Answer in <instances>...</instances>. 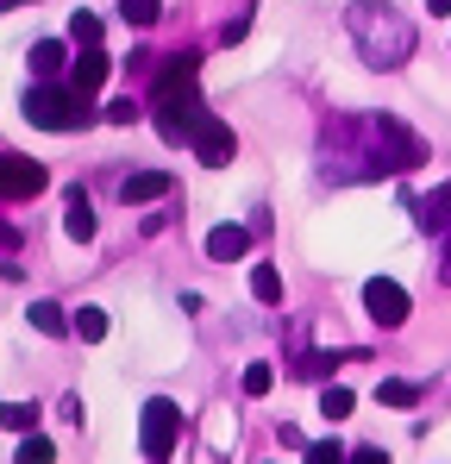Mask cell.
Here are the masks:
<instances>
[{"label": "cell", "mask_w": 451, "mask_h": 464, "mask_svg": "<svg viewBox=\"0 0 451 464\" xmlns=\"http://www.w3.org/2000/svg\"><path fill=\"white\" fill-rule=\"evenodd\" d=\"M433 6V19H451V0H427Z\"/></svg>", "instance_id": "obj_31"}, {"label": "cell", "mask_w": 451, "mask_h": 464, "mask_svg": "<svg viewBox=\"0 0 451 464\" xmlns=\"http://www.w3.org/2000/svg\"><path fill=\"white\" fill-rule=\"evenodd\" d=\"M63 63H70V57H63V44H57V38H38V44H32V70H38V82H51Z\"/></svg>", "instance_id": "obj_15"}, {"label": "cell", "mask_w": 451, "mask_h": 464, "mask_svg": "<svg viewBox=\"0 0 451 464\" xmlns=\"http://www.w3.org/2000/svg\"><path fill=\"white\" fill-rule=\"evenodd\" d=\"M13 464H57V446H51L44 433H25L19 452H13Z\"/></svg>", "instance_id": "obj_18"}, {"label": "cell", "mask_w": 451, "mask_h": 464, "mask_svg": "<svg viewBox=\"0 0 451 464\" xmlns=\"http://www.w3.org/2000/svg\"><path fill=\"white\" fill-rule=\"evenodd\" d=\"M188 145H195V157H201L207 169H226V163L238 157V139H232V126H226L214 107H201V113H195V126H188Z\"/></svg>", "instance_id": "obj_5"}, {"label": "cell", "mask_w": 451, "mask_h": 464, "mask_svg": "<svg viewBox=\"0 0 451 464\" xmlns=\"http://www.w3.org/2000/svg\"><path fill=\"white\" fill-rule=\"evenodd\" d=\"M345 25H351V44L364 51V63H370V70H401V63L414 57V25H408L395 6L358 0V6L345 13Z\"/></svg>", "instance_id": "obj_2"}, {"label": "cell", "mask_w": 451, "mask_h": 464, "mask_svg": "<svg viewBox=\"0 0 451 464\" xmlns=\"http://www.w3.org/2000/svg\"><path fill=\"white\" fill-rule=\"evenodd\" d=\"M75 333H82L88 345H94V339H107V314H101V308H75Z\"/></svg>", "instance_id": "obj_21"}, {"label": "cell", "mask_w": 451, "mask_h": 464, "mask_svg": "<svg viewBox=\"0 0 451 464\" xmlns=\"http://www.w3.org/2000/svg\"><path fill=\"white\" fill-rule=\"evenodd\" d=\"M351 464H389V452H382V446H358V452H351Z\"/></svg>", "instance_id": "obj_28"}, {"label": "cell", "mask_w": 451, "mask_h": 464, "mask_svg": "<svg viewBox=\"0 0 451 464\" xmlns=\"http://www.w3.org/2000/svg\"><path fill=\"white\" fill-rule=\"evenodd\" d=\"M169 188H176V176H169V169H139V176H126V182H120L126 208H145V201H163Z\"/></svg>", "instance_id": "obj_9"}, {"label": "cell", "mask_w": 451, "mask_h": 464, "mask_svg": "<svg viewBox=\"0 0 451 464\" xmlns=\"http://www.w3.org/2000/svg\"><path fill=\"white\" fill-rule=\"evenodd\" d=\"M63 232H70L75 245H88V238H94V208H88V195H82V188H70V214H63Z\"/></svg>", "instance_id": "obj_13"}, {"label": "cell", "mask_w": 451, "mask_h": 464, "mask_svg": "<svg viewBox=\"0 0 451 464\" xmlns=\"http://www.w3.org/2000/svg\"><path fill=\"white\" fill-rule=\"evenodd\" d=\"M414 220H420L427 232H439V238H446V232H451V182H446V188H433L427 201H414Z\"/></svg>", "instance_id": "obj_10"}, {"label": "cell", "mask_w": 451, "mask_h": 464, "mask_svg": "<svg viewBox=\"0 0 451 464\" xmlns=\"http://www.w3.org/2000/svg\"><path fill=\"white\" fill-rule=\"evenodd\" d=\"M307 464H351V452L339 440H320V446H307Z\"/></svg>", "instance_id": "obj_24"}, {"label": "cell", "mask_w": 451, "mask_h": 464, "mask_svg": "<svg viewBox=\"0 0 451 464\" xmlns=\"http://www.w3.org/2000/svg\"><path fill=\"white\" fill-rule=\"evenodd\" d=\"M13 245H19V232H13L6 220H0V251H13Z\"/></svg>", "instance_id": "obj_29"}, {"label": "cell", "mask_w": 451, "mask_h": 464, "mask_svg": "<svg viewBox=\"0 0 451 464\" xmlns=\"http://www.w3.org/2000/svg\"><path fill=\"white\" fill-rule=\"evenodd\" d=\"M51 176H44V163L38 157H0V195L6 201H25V195H38Z\"/></svg>", "instance_id": "obj_7"}, {"label": "cell", "mask_w": 451, "mask_h": 464, "mask_svg": "<svg viewBox=\"0 0 451 464\" xmlns=\"http://www.w3.org/2000/svg\"><path fill=\"white\" fill-rule=\"evenodd\" d=\"M251 295H257V302H283V270H276V264H257V270H251Z\"/></svg>", "instance_id": "obj_17"}, {"label": "cell", "mask_w": 451, "mask_h": 464, "mask_svg": "<svg viewBox=\"0 0 451 464\" xmlns=\"http://www.w3.org/2000/svg\"><path fill=\"white\" fill-rule=\"evenodd\" d=\"M345 157H358V163H351V182H358V176L414 169V163L427 157V145H420V132H408L401 120L376 113V120H339V126L326 132V176H332Z\"/></svg>", "instance_id": "obj_1"}, {"label": "cell", "mask_w": 451, "mask_h": 464, "mask_svg": "<svg viewBox=\"0 0 451 464\" xmlns=\"http://www.w3.org/2000/svg\"><path fill=\"white\" fill-rule=\"evenodd\" d=\"M439 283H451V232H446V264H439Z\"/></svg>", "instance_id": "obj_30"}, {"label": "cell", "mask_w": 451, "mask_h": 464, "mask_svg": "<svg viewBox=\"0 0 451 464\" xmlns=\"http://www.w3.org/2000/svg\"><path fill=\"white\" fill-rule=\"evenodd\" d=\"M6 427H13V433H38V408H25V401H6Z\"/></svg>", "instance_id": "obj_23"}, {"label": "cell", "mask_w": 451, "mask_h": 464, "mask_svg": "<svg viewBox=\"0 0 451 464\" xmlns=\"http://www.w3.org/2000/svg\"><path fill=\"white\" fill-rule=\"evenodd\" d=\"M70 38H75V44H94V38H101V19H94V13H75V19H70Z\"/></svg>", "instance_id": "obj_26"}, {"label": "cell", "mask_w": 451, "mask_h": 464, "mask_svg": "<svg viewBox=\"0 0 451 464\" xmlns=\"http://www.w3.org/2000/svg\"><path fill=\"white\" fill-rule=\"evenodd\" d=\"M25 120L32 126H44V132H75V126H88L94 120V107H88V94L82 88H57V82H38V88H25Z\"/></svg>", "instance_id": "obj_3"}, {"label": "cell", "mask_w": 451, "mask_h": 464, "mask_svg": "<svg viewBox=\"0 0 451 464\" xmlns=\"http://www.w3.org/2000/svg\"><path fill=\"white\" fill-rule=\"evenodd\" d=\"M245 251H251V232L245 227H214L207 232V257H214V264H232V257H245Z\"/></svg>", "instance_id": "obj_12"}, {"label": "cell", "mask_w": 451, "mask_h": 464, "mask_svg": "<svg viewBox=\"0 0 451 464\" xmlns=\"http://www.w3.org/2000/svg\"><path fill=\"white\" fill-rule=\"evenodd\" d=\"M276 389V364H245V395H270Z\"/></svg>", "instance_id": "obj_22"}, {"label": "cell", "mask_w": 451, "mask_h": 464, "mask_svg": "<svg viewBox=\"0 0 451 464\" xmlns=\"http://www.w3.org/2000/svg\"><path fill=\"white\" fill-rule=\"evenodd\" d=\"M351 408H358V395H351L345 383H326V389H320V414H326V420H345Z\"/></svg>", "instance_id": "obj_16"}, {"label": "cell", "mask_w": 451, "mask_h": 464, "mask_svg": "<svg viewBox=\"0 0 451 464\" xmlns=\"http://www.w3.org/2000/svg\"><path fill=\"white\" fill-rule=\"evenodd\" d=\"M0 427H6V401H0Z\"/></svg>", "instance_id": "obj_32"}, {"label": "cell", "mask_w": 451, "mask_h": 464, "mask_svg": "<svg viewBox=\"0 0 451 464\" xmlns=\"http://www.w3.org/2000/svg\"><path fill=\"white\" fill-rule=\"evenodd\" d=\"M176 440H182V408L176 401H145V414H139V446H145L150 464H163L169 452H176Z\"/></svg>", "instance_id": "obj_4"}, {"label": "cell", "mask_w": 451, "mask_h": 464, "mask_svg": "<svg viewBox=\"0 0 451 464\" xmlns=\"http://www.w3.org/2000/svg\"><path fill=\"white\" fill-rule=\"evenodd\" d=\"M120 19L126 25H157L163 19V0H120Z\"/></svg>", "instance_id": "obj_20"}, {"label": "cell", "mask_w": 451, "mask_h": 464, "mask_svg": "<svg viewBox=\"0 0 451 464\" xmlns=\"http://www.w3.org/2000/svg\"><path fill=\"white\" fill-rule=\"evenodd\" d=\"M195 76H201V57H195V51H176V57H163L150 101H157V94H182V88H195Z\"/></svg>", "instance_id": "obj_8"}, {"label": "cell", "mask_w": 451, "mask_h": 464, "mask_svg": "<svg viewBox=\"0 0 451 464\" xmlns=\"http://www.w3.org/2000/svg\"><path fill=\"white\" fill-rule=\"evenodd\" d=\"M139 113H145V107H139L132 94H120V101H107V120H113V126H132Z\"/></svg>", "instance_id": "obj_25"}, {"label": "cell", "mask_w": 451, "mask_h": 464, "mask_svg": "<svg viewBox=\"0 0 451 464\" xmlns=\"http://www.w3.org/2000/svg\"><path fill=\"white\" fill-rule=\"evenodd\" d=\"M25 320H32V326H38L44 339H63V333L75 326V320H70L63 308H57V302H32V308H25Z\"/></svg>", "instance_id": "obj_14"}, {"label": "cell", "mask_w": 451, "mask_h": 464, "mask_svg": "<svg viewBox=\"0 0 451 464\" xmlns=\"http://www.w3.org/2000/svg\"><path fill=\"white\" fill-rule=\"evenodd\" d=\"M107 76H113V57H101L94 44H88V51L75 57V70H70V82H75V88H82V94H94V88H101V82H107Z\"/></svg>", "instance_id": "obj_11"}, {"label": "cell", "mask_w": 451, "mask_h": 464, "mask_svg": "<svg viewBox=\"0 0 451 464\" xmlns=\"http://www.w3.org/2000/svg\"><path fill=\"white\" fill-rule=\"evenodd\" d=\"M376 401H382V408H414V401H420V389L401 383V377H389V383H376Z\"/></svg>", "instance_id": "obj_19"}, {"label": "cell", "mask_w": 451, "mask_h": 464, "mask_svg": "<svg viewBox=\"0 0 451 464\" xmlns=\"http://www.w3.org/2000/svg\"><path fill=\"white\" fill-rule=\"evenodd\" d=\"M6 6H13V0H0V13H6Z\"/></svg>", "instance_id": "obj_33"}, {"label": "cell", "mask_w": 451, "mask_h": 464, "mask_svg": "<svg viewBox=\"0 0 451 464\" xmlns=\"http://www.w3.org/2000/svg\"><path fill=\"white\" fill-rule=\"evenodd\" d=\"M245 25H251V13H238V19H226V32H220V38H226V44H238V38H245Z\"/></svg>", "instance_id": "obj_27"}, {"label": "cell", "mask_w": 451, "mask_h": 464, "mask_svg": "<svg viewBox=\"0 0 451 464\" xmlns=\"http://www.w3.org/2000/svg\"><path fill=\"white\" fill-rule=\"evenodd\" d=\"M364 314H370L376 326H389V333L408 326V289L389 283V276H370V283H364Z\"/></svg>", "instance_id": "obj_6"}]
</instances>
